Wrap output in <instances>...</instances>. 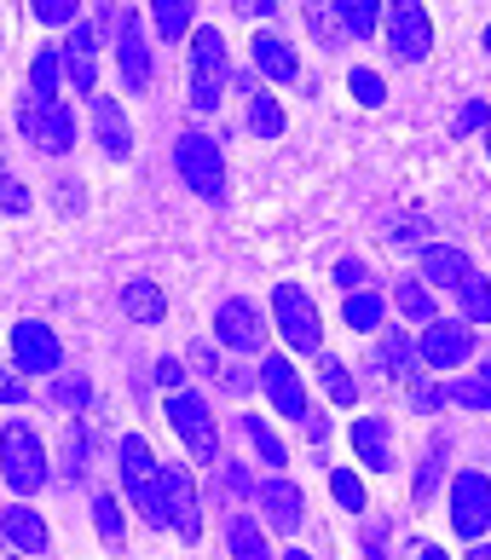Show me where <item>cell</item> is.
<instances>
[{"label":"cell","mask_w":491,"mask_h":560,"mask_svg":"<svg viewBox=\"0 0 491 560\" xmlns=\"http://www.w3.org/2000/svg\"><path fill=\"white\" fill-rule=\"evenodd\" d=\"M0 480L17 497H35L47 486V445L35 440L30 422H7V433H0Z\"/></svg>","instance_id":"cell-1"},{"label":"cell","mask_w":491,"mask_h":560,"mask_svg":"<svg viewBox=\"0 0 491 560\" xmlns=\"http://www.w3.org/2000/svg\"><path fill=\"white\" fill-rule=\"evenodd\" d=\"M220 88H226V35L214 24H202V30H191V110L214 116Z\"/></svg>","instance_id":"cell-2"},{"label":"cell","mask_w":491,"mask_h":560,"mask_svg":"<svg viewBox=\"0 0 491 560\" xmlns=\"http://www.w3.org/2000/svg\"><path fill=\"white\" fill-rule=\"evenodd\" d=\"M174 168L191 185L202 202H226V162H220V144L209 133H186L174 144Z\"/></svg>","instance_id":"cell-3"},{"label":"cell","mask_w":491,"mask_h":560,"mask_svg":"<svg viewBox=\"0 0 491 560\" xmlns=\"http://www.w3.org/2000/svg\"><path fill=\"white\" fill-rule=\"evenodd\" d=\"M382 24H387V47H394L399 65H422L434 52V18H428L422 0H394L382 7Z\"/></svg>","instance_id":"cell-4"},{"label":"cell","mask_w":491,"mask_h":560,"mask_svg":"<svg viewBox=\"0 0 491 560\" xmlns=\"http://www.w3.org/2000/svg\"><path fill=\"white\" fill-rule=\"evenodd\" d=\"M272 324H278V336L290 341L295 352H318V347H324L318 306L306 301L301 283H278V289H272Z\"/></svg>","instance_id":"cell-5"},{"label":"cell","mask_w":491,"mask_h":560,"mask_svg":"<svg viewBox=\"0 0 491 560\" xmlns=\"http://www.w3.org/2000/svg\"><path fill=\"white\" fill-rule=\"evenodd\" d=\"M17 128H24V139L40 144L47 156L75 151V110L65 98H30V105L17 110Z\"/></svg>","instance_id":"cell-6"},{"label":"cell","mask_w":491,"mask_h":560,"mask_svg":"<svg viewBox=\"0 0 491 560\" xmlns=\"http://www.w3.org/2000/svg\"><path fill=\"white\" fill-rule=\"evenodd\" d=\"M121 486H128V497L139 503V514H145L151 526H162V503H156V474H162V463L151 456V445L139 440V433H128V440H121ZM168 532V526H162Z\"/></svg>","instance_id":"cell-7"},{"label":"cell","mask_w":491,"mask_h":560,"mask_svg":"<svg viewBox=\"0 0 491 560\" xmlns=\"http://www.w3.org/2000/svg\"><path fill=\"white\" fill-rule=\"evenodd\" d=\"M156 503H162V526H174L186 544H197L202 537V509H197V491H191V474L168 463L156 474Z\"/></svg>","instance_id":"cell-8"},{"label":"cell","mask_w":491,"mask_h":560,"mask_svg":"<svg viewBox=\"0 0 491 560\" xmlns=\"http://www.w3.org/2000/svg\"><path fill=\"white\" fill-rule=\"evenodd\" d=\"M168 422H174L179 440L191 445L197 463H214V456H220V433H214V422H209V405H202V393H191V387L168 393Z\"/></svg>","instance_id":"cell-9"},{"label":"cell","mask_w":491,"mask_h":560,"mask_svg":"<svg viewBox=\"0 0 491 560\" xmlns=\"http://www.w3.org/2000/svg\"><path fill=\"white\" fill-rule=\"evenodd\" d=\"M452 526H457V537H468V544L491 526V480L480 468H463L452 480Z\"/></svg>","instance_id":"cell-10"},{"label":"cell","mask_w":491,"mask_h":560,"mask_svg":"<svg viewBox=\"0 0 491 560\" xmlns=\"http://www.w3.org/2000/svg\"><path fill=\"white\" fill-rule=\"evenodd\" d=\"M12 359H17L24 376H52V370L65 364V347H58V336H52L47 324L24 318V324L12 329Z\"/></svg>","instance_id":"cell-11"},{"label":"cell","mask_w":491,"mask_h":560,"mask_svg":"<svg viewBox=\"0 0 491 560\" xmlns=\"http://www.w3.org/2000/svg\"><path fill=\"white\" fill-rule=\"evenodd\" d=\"M260 387H266V399L278 405V417H290V422H306V387H301V376H295V364L283 359V352H266L260 359Z\"/></svg>","instance_id":"cell-12"},{"label":"cell","mask_w":491,"mask_h":560,"mask_svg":"<svg viewBox=\"0 0 491 560\" xmlns=\"http://www.w3.org/2000/svg\"><path fill=\"white\" fill-rule=\"evenodd\" d=\"M116 65H121V88L128 93L151 88V47H145V30H139L133 12L116 18Z\"/></svg>","instance_id":"cell-13"},{"label":"cell","mask_w":491,"mask_h":560,"mask_svg":"<svg viewBox=\"0 0 491 560\" xmlns=\"http://www.w3.org/2000/svg\"><path fill=\"white\" fill-rule=\"evenodd\" d=\"M417 352H422L428 370H457V364L475 359V329L468 324H428Z\"/></svg>","instance_id":"cell-14"},{"label":"cell","mask_w":491,"mask_h":560,"mask_svg":"<svg viewBox=\"0 0 491 560\" xmlns=\"http://www.w3.org/2000/svg\"><path fill=\"white\" fill-rule=\"evenodd\" d=\"M214 341H226L232 352H260L266 341V329H260V313L249 301H220V313H214Z\"/></svg>","instance_id":"cell-15"},{"label":"cell","mask_w":491,"mask_h":560,"mask_svg":"<svg viewBox=\"0 0 491 560\" xmlns=\"http://www.w3.org/2000/svg\"><path fill=\"white\" fill-rule=\"evenodd\" d=\"M260 497V514H266V526H278V532H301V514H306V497L295 480H283V474H272V480H260L255 486Z\"/></svg>","instance_id":"cell-16"},{"label":"cell","mask_w":491,"mask_h":560,"mask_svg":"<svg viewBox=\"0 0 491 560\" xmlns=\"http://www.w3.org/2000/svg\"><path fill=\"white\" fill-rule=\"evenodd\" d=\"M65 75H70L75 93H93V81H98V40H93L87 24H70V40H65Z\"/></svg>","instance_id":"cell-17"},{"label":"cell","mask_w":491,"mask_h":560,"mask_svg":"<svg viewBox=\"0 0 491 560\" xmlns=\"http://www.w3.org/2000/svg\"><path fill=\"white\" fill-rule=\"evenodd\" d=\"M249 65H255L266 81H295V75H301V65H295V47H290V40H278V35H260V30H255V40H249Z\"/></svg>","instance_id":"cell-18"},{"label":"cell","mask_w":491,"mask_h":560,"mask_svg":"<svg viewBox=\"0 0 491 560\" xmlns=\"http://www.w3.org/2000/svg\"><path fill=\"white\" fill-rule=\"evenodd\" d=\"M353 451H359V463H364V468H376V474L394 468V440H387V417H359V422H353Z\"/></svg>","instance_id":"cell-19"},{"label":"cell","mask_w":491,"mask_h":560,"mask_svg":"<svg viewBox=\"0 0 491 560\" xmlns=\"http://www.w3.org/2000/svg\"><path fill=\"white\" fill-rule=\"evenodd\" d=\"M0 532H7V544L17 555H40V549H47V521H40L30 503H17V509L0 514Z\"/></svg>","instance_id":"cell-20"},{"label":"cell","mask_w":491,"mask_h":560,"mask_svg":"<svg viewBox=\"0 0 491 560\" xmlns=\"http://www.w3.org/2000/svg\"><path fill=\"white\" fill-rule=\"evenodd\" d=\"M93 128H98V144H105V156H128L133 151V128H128V116H121L116 98H93Z\"/></svg>","instance_id":"cell-21"},{"label":"cell","mask_w":491,"mask_h":560,"mask_svg":"<svg viewBox=\"0 0 491 560\" xmlns=\"http://www.w3.org/2000/svg\"><path fill=\"white\" fill-rule=\"evenodd\" d=\"M121 313H128L133 324H162L168 318V295H162V283L133 278V283H121Z\"/></svg>","instance_id":"cell-22"},{"label":"cell","mask_w":491,"mask_h":560,"mask_svg":"<svg viewBox=\"0 0 491 560\" xmlns=\"http://www.w3.org/2000/svg\"><path fill=\"white\" fill-rule=\"evenodd\" d=\"M468 272H475V266H468L463 248H452V243L422 248V283H445V289H457Z\"/></svg>","instance_id":"cell-23"},{"label":"cell","mask_w":491,"mask_h":560,"mask_svg":"<svg viewBox=\"0 0 491 560\" xmlns=\"http://www.w3.org/2000/svg\"><path fill=\"white\" fill-rule=\"evenodd\" d=\"M226 549L232 560H278L272 549H266V532L255 514H232V526H226Z\"/></svg>","instance_id":"cell-24"},{"label":"cell","mask_w":491,"mask_h":560,"mask_svg":"<svg viewBox=\"0 0 491 560\" xmlns=\"http://www.w3.org/2000/svg\"><path fill=\"white\" fill-rule=\"evenodd\" d=\"M434 399L445 405H468V410H491V359H480V370L475 376H463V382H452V387H434Z\"/></svg>","instance_id":"cell-25"},{"label":"cell","mask_w":491,"mask_h":560,"mask_svg":"<svg viewBox=\"0 0 491 560\" xmlns=\"http://www.w3.org/2000/svg\"><path fill=\"white\" fill-rule=\"evenodd\" d=\"M58 81H65V47H35L30 93H35V98H58Z\"/></svg>","instance_id":"cell-26"},{"label":"cell","mask_w":491,"mask_h":560,"mask_svg":"<svg viewBox=\"0 0 491 560\" xmlns=\"http://www.w3.org/2000/svg\"><path fill=\"white\" fill-rule=\"evenodd\" d=\"M330 12L341 18V30L353 40L376 35V24H382V0H330Z\"/></svg>","instance_id":"cell-27"},{"label":"cell","mask_w":491,"mask_h":560,"mask_svg":"<svg viewBox=\"0 0 491 560\" xmlns=\"http://www.w3.org/2000/svg\"><path fill=\"white\" fill-rule=\"evenodd\" d=\"M191 7H197V0H151L156 35H162V40H179V35L191 30Z\"/></svg>","instance_id":"cell-28"},{"label":"cell","mask_w":491,"mask_h":560,"mask_svg":"<svg viewBox=\"0 0 491 560\" xmlns=\"http://www.w3.org/2000/svg\"><path fill=\"white\" fill-rule=\"evenodd\" d=\"M457 301H463V318H468V324H486V318H491V283H486L480 272H468V278L457 283Z\"/></svg>","instance_id":"cell-29"},{"label":"cell","mask_w":491,"mask_h":560,"mask_svg":"<svg viewBox=\"0 0 491 560\" xmlns=\"http://www.w3.org/2000/svg\"><path fill=\"white\" fill-rule=\"evenodd\" d=\"M341 318L347 329H382V295H371V289H353L341 306Z\"/></svg>","instance_id":"cell-30"},{"label":"cell","mask_w":491,"mask_h":560,"mask_svg":"<svg viewBox=\"0 0 491 560\" xmlns=\"http://www.w3.org/2000/svg\"><path fill=\"white\" fill-rule=\"evenodd\" d=\"M417 359H422V352L405 341L399 329H382V370H394V376H411Z\"/></svg>","instance_id":"cell-31"},{"label":"cell","mask_w":491,"mask_h":560,"mask_svg":"<svg viewBox=\"0 0 491 560\" xmlns=\"http://www.w3.org/2000/svg\"><path fill=\"white\" fill-rule=\"evenodd\" d=\"M93 526H98V537H105L110 549H121V537H128V532H121V503H116L110 491L93 497Z\"/></svg>","instance_id":"cell-32"},{"label":"cell","mask_w":491,"mask_h":560,"mask_svg":"<svg viewBox=\"0 0 491 560\" xmlns=\"http://www.w3.org/2000/svg\"><path fill=\"white\" fill-rule=\"evenodd\" d=\"M243 433H249V445L260 451V463H266V468H283V456H290V451H283V440H278V433L266 428L260 417H243Z\"/></svg>","instance_id":"cell-33"},{"label":"cell","mask_w":491,"mask_h":560,"mask_svg":"<svg viewBox=\"0 0 491 560\" xmlns=\"http://www.w3.org/2000/svg\"><path fill=\"white\" fill-rule=\"evenodd\" d=\"M249 128H255L260 139H278V133H283V110H278L272 93H255V98H249Z\"/></svg>","instance_id":"cell-34"},{"label":"cell","mask_w":491,"mask_h":560,"mask_svg":"<svg viewBox=\"0 0 491 560\" xmlns=\"http://www.w3.org/2000/svg\"><path fill=\"white\" fill-rule=\"evenodd\" d=\"M394 301H399V313L411 318V324H434V295H428L422 283H399Z\"/></svg>","instance_id":"cell-35"},{"label":"cell","mask_w":491,"mask_h":560,"mask_svg":"<svg viewBox=\"0 0 491 560\" xmlns=\"http://www.w3.org/2000/svg\"><path fill=\"white\" fill-rule=\"evenodd\" d=\"M324 393H330L336 405H353V399H359V387H353V376H347V364L324 359Z\"/></svg>","instance_id":"cell-36"},{"label":"cell","mask_w":491,"mask_h":560,"mask_svg":"<svg viewBox=\"0 0 491 560\" xmlns=\"http://www.w3.org/2000/svg\"><path fill=\"white\" fill-rule=\"evenodd\" d=\"M347 88H353V98H359L364 110H376L382 98H387V88H382V75H376V70H353V75H347Z\"/></svg>","instance_id":"cell-37"},{"label":"cell","mask_w":491,"mask_h":560,"mask_svg":"<svg viewBox=\"0 0 491 560\" xmlns=\"http://www.w3.org/2000/svg\"><path fill=\"white\" fill-rule=\"evenodd\" d=\"M330 491H336V503H341V509H353V514L364 509V486H359V474H353V468H336V474H330Z\"/></svg>","instance_id":"cell-38"},{"label":"cell","mask_w":491,"mask_h":560,"mask_svg":"<svg viewBox=\"0 0 491 560\" xmlns=\"http://www.w3.org/2000/svg\"><path fill=\"white\" fill-rule=\"evenodd\" d=\"M52 399L65 405V410H81V405L93 399V382H87V376H58V387H52Z\"/></svg>","instance_id":"cell-39"},{"label":"cell","mask_w":491,"mask_h":560,"mask_svg":"<svg viewBox=\"0 0 491 560\" xmlns=\"http://www.w3.org/2000/svg\"><path fill=\"white\" fill-rule=\"evenodd\" d=\"M65 474H70V480H81V474H87V428H81V422H70V440H65Z\"/></svg>","instance_id":"cell-40"},{"label":"cell","mask_w":491,"mask_h":560,"mask_svg":"<svg viewBox=\"0 0 491 560\" xmlns=\"http://www.w3.org/2000/svg\"><path fill=\"white\" fill-rule=\"evenodd\" d=\"M75 7L81 0H30V12L40 18V24H75Z\"/></svg>","instance_id":"cell-41"},{"label":"cell","mask_w":491,"mask_h":560,"mask_svg":"<svg viewBox=\"0 0 491 560\" xmlns=\"http://www.w3.org/2000/svg\"><path fill=\"white\" fill-rule=\"evenodd\" d=\"M434 486H440V445L428 451V463H422V474H417V503H428V497H434Z\"/></svg>","instance_id":"cell-42"},{"label":"cell","mask_w":491,"mask_h":560,"mask_svg":"<svg viewBox=\"0 0 491 560\" xmlns=\"http://www.w3.org/2000/svg\"><path fill=\"white\" fill-rule=\"evenodd\" d=\"M24 382H17V370L12 364H0V405H24Z\"/></svg>","instance_id":"cell-43"},{"label":"cell","mask_w":491,"mask_h":560,"mask_svg":"<svg viewBox=\"0 0 491 560\" xmlns=\"http://www.w3.org/2000/svg\"><path fill=\"white\" fill-rule=\"evenodd\" d=\"M156 382L168 387V393H179V387H186V370H179V359H156Z\"/></svg>","instance_id":"cell-44"},{"label":"cell","mask_w":491,"mask_h":560,"mask_svg":"<svg viewBox=\"0 0 491 560\" xmlns=\"http://www.w3.org/2000/svg\"><path fill=\"white\" fill-rule=\"evenodd\" d=\"M475 128H486V105H480V98L457 110V133H475Z\"/></svg>","instance_id":"cell-45"},{"label":"cell","mask_w":491,"mask_h":560,"mask_svg":"<svg viewBox=\"0 0 491 560\" xmlns=\"http://www.w3.org/2000/svg\"><path fill=\"white\" fill-rule=\"evenodd\" d=\"M0 202H7V209H17V214L30 209V197H24V185H17V179H0Z\"/></svg>","instance_id":"cell-46"},{"label":"cell","mask_w":491,"mask_h":560,"mask_svg":"<svg viewBox=\"0 0 491 560\" xmlns=\"http://www.w3.org/2000/svg\"><path fill=\"white\" fill-rule=\"evenodd\" d=\"M336 283H347V295H353V283H364V260H341L336 266Z\"/></svg>","instance_id":"cell-47"},{"label":"cell","mask_w":491,"mask_h":560,"mask_svg":"<svg viewBox=\"0 0 491 560\" xmlns=\"http://www.w3.org/2000/svg\"><path fill=\"white\" fill-rule=\"evenodd\" d=\"M232 7H237L243 18H272V12H278V0H232Z\"/></svg>","instance_id":"cell-48"},{"label":"cell","mask_w":491,"mask_h":560,"mask_svg":"<svg viewBox=\"0 0 491 560\" xmlns=\"http://www.w3.org/2000/svg\"><path fill=\"white\" fill-rule=\"evenodd\" d=\"M382 549H387V532H382V521H371V532H364V555L382 560Z\"/></svg>","instance_id":"cell-49"},{"label":"cell","mask_w":491,"mask_h":560,"mask_svg":"<svg viewBox=\"0 0 491 560\" xmlns=\"http://www.w3.org/2000/svg\"><path fill=\"white\" fill-rule=\"evenodd\" d=\"M301 428H306V440H324V433H330V428H324V417H318V410H306V422H301Z\"/></svg>","instance_id":"cell-50"},{"label":"cell","mask_w":491,"mask_h":560,"mask_svg":"<svg viewBox=\"0 0 491 560\" xmlns=\"http://www.w3.org/2000/svg\"><path fill=\"white\" fill-rule=\"evenodd\" d=\"M468 560H491V549H486V544H475V549H468Z\"/></svg>","instance_id":"cell-51"},{"label":"cell","mask_w":491,"mask_h":560,"mask_svg":"<svg viewBox=\"0 0 491 560\" xmlns=\"http://www.w3.org/2000/svg\"><path fill=\"white\" fill-rule=\"evenodd\" d=\"M422 560H445V549H422Z\"/></svg>","instance_id":"cell-52"},{"label":"cell","mask_w":491,"mask_h":560,"mask_svg":"<svg viewBox=\"0 0 491 560\" xmlns=\"http://www.w3.org/2000/svg\"><path fill=\"white\" fill-rule=\"evenodd\" d=\"M283 560H313V555H306V549H290V555H283Z\"/></svg>","instance_id":"cell-53"},{"label":"cell","mask_w":491,"mask_h":560,"mask_svg":"<svg viewBox=\"0 0 491 560\" xmlns=\"http://www.w3.org/2000/svg\"><path fill=\"white\" fill-rule=\"evenodd\" d=\"M486 52H491V24H486Z\"/></svg>","instance_id":"cell-54"},{"label":"cell","mask_w":491,"mask_h":560,"mask_svg":"<svg viewBox=\"0 0 491 560\" xmlns=\"http://www.w3.org/2000/svg\"><path fill=\"white\" fill-rule=\"evenodd\" d=\"M486 151H491V139H486Z\"/></svg>","instance_id":"cell-55"}]
</instances>
